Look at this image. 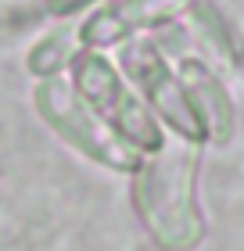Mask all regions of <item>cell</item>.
Returning <instances> with one entry per match:
<instances>
[{"label":"cell","mask_w":244,"mask_h":251,"mask_svg":"<svg viewBox=\"0 0 244 251\" xmlns=\"http://www.w3.org/2000/svg\"><path fill=\"white\" fill-rule=\"evenodd\" d=\"M36 100H40L43 119H47L76 151H83L86 158H94V162L108 165V169H119V173H130L136 165V151L122 136H115L83 100H76V94L68 86L51 83V86L40 90Z\"/></svg>","instance_id":"1"},{"label":"cell","mask_w":244,"mask_h":251,"mask_svg":"<svg viewBox=\"0 0 244 251\" xmlns=\"http://www.w3.org/2000/svg\"><path fill=\"white\" fill-rule=\"evenodd\" d=\"M79 90L86 97V108L108 126L115 136H122L133 147H158V129L155 122L144 115V108L122 90V83L115 79L101 61H83L79 65Z\"/></svg>","instance_id":"2"}]
</instances>
